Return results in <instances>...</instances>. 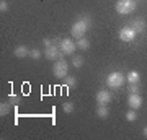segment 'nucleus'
Segmentation results:
<instances>
[{
    "label": "nucleus",
    "mask_w": 147,
    "mask_h": 140,
    "mask_svg": "<svg viewBox=\"0 0 147 140\" xmlns=\"http://www.w3.org/2000/svg\"><path fill=\"white\" fill-rule=\"evenodd\" d=\"M44 56H46V59H49V60H57V59H61L62 52H61V47H59L57 42H54V44H51L49 47H46V49H44Z\"/></svg>",
    "instance_id": "nucleus-5"
},
{
    "label": "nucleus",
    "mask_w": 147,
    "mask_h": 140,
    "mask_svg": "<svg viewBox=\"0 0 147 140\" xmlns=\"http://www.w3.org/2000/svg\"><path fill=\"white\" fill-rule=\"evenodd\" d=\"M126 119L129 121V122H134V121H137V114H136V109H129L126 113Z\"/></svg>",
    "instance_id": "nucleus-18"
},
{
    "label": "nucleus",
    "mask_w": 147,
    "mask_h": 140,
    "mask_svg": "<svg viewBox=\"0 0 147 140\" xmlns=\"http://www.w3.org/2000/svg\"><path fill=\"white\" fill-rule=\"evenodd\" d=\"M10 109H11L10 101H2V103H0V116H2V117L7 116L8 113H10Z\"/></svg>",
    "instance_id": "nucleus-14"
},
{
    "label": "nucleus",
    "mask_w": 147,
    "mask_h": 140,
    "mask_svg": "<svg viewBox=\"0 0 147 140\" xmlns=\"http://www.w3.org/2000/svg\"><path fill=\"white\" fill-rule=\"evenodd\" d=\"M142 134H144V137H146V139H147V125H146V127H144V130H142Z\"/></svg>",
    "instance_id": "nucleus-25"
},
{
    "label": "nucleus",
    "mask_w": 147,
    "mask_h": 140,
    "mask_svg": "<svg viewBox=\"0 0 147 140\" xmlns=\"http://www.w3.org/2000/svg\"><path fill=\"white\" fill-rule=\"evenodd\" d=\"M95 99H96V103H98V106H108L111 101V94L108 90H100L98 93H96V96H95Z\"/></svg>",
    "instance_id": "nucleus-8"
},
{
    "label": "nucleus",
    "mask_w": 147,
    "mask_h": 140,
    "mask_svg": "<svg viewBox=\"0 0 147 140\" xmlns=\"http://www.w3.org/2000/svg\"><path fill=\"white\" fill-rule=\"evenodd\" d=\"M59 47H61V52L62 54H74L75 52V49H77V44L72 41V39H69V38H64V39H61V42H59Z\"/></svg>",
    "instance_id": "nucleus-6"
},
{
    "label": "nucleus",
    "mask_w": 147,
    "mask_h": 140,
    "mask_svg": "<svg viewBox=\"0 0 147 140\" xmlns=\"http://www.w3.org/2000/svg\"><path fill=\"white\" fill-rule=\"evenodd\" d=\"M41 56H42V52L39 51V49H31V51H30V57L34 59V60L41 59Z\"/></svg>",
    "instance_id": "nucleus-20"
},
{
    "label": "nucleus",
    "mask_w": 147,
    "mask_h": 140,
    "mask_svg": "<svg viewBox=\"0 0 147 140\" xmlns=\"http://www.w3.org/2000/svg\"><path fill=\"white\" fill-rule=\"evenodd\" d=\"M136 7L137 5L134 0H118L115 8L119 15H129V13H132V11L136 10Z\"/></svg>",
    "instance_id": "nucleus-3"
},
{
    "label": "nucleus",
    "mask_w": 147,
    "mask_h": 140,
    "mask_svg": "<svg viewBox=\"0 0 147 140\" xmlns=\"http://www.w3.org/2000/svg\"><path fill=\"white\" fill-rule=\"evenodd\" d=\"M127 104L131 109H139L142 106V96L139 93H129L127 96Z\"/></svg>",
    "instance_id": "nucleus-9"
},
{
    "label": "nucleus",
    "mask_w": 147,
    "mask_h": 140,
    "mask_svg": "<svg viewBox=\"0 0 147 140\" xmlns=\"http://www.w3.org/2000/svg\"><path fill=\"white\" fill-rule=\"evenodd\" d=\"M62 109H64V113L70 114V113H74V104L70 103V101H65V103L62 104Z\"/></svg>",
    "instance_id": "nucleus-21"
},
{
    "label": "nucleus",
    "mask_w": 147,
    "mask_h": 140,
    "mask_svg": "<svg viewBox=\"0 0 147 140\" xmlns=\"http://www.w3.org/2000/svg\"><path fill=\"white\" fill-rule=\"evenodd\" d=\"M8 101L11 103V106H18V103H20V96H16V94L10 93V96H8Z\"/></svg>",
    "instance_id": "nucleus-22"
},
{
    "label": "nucleus",
    "mask_w": 147,
    "mask_h": 140,
    "mask_svg": "<svg viewBox=\"0 0 147 140\" xmlns=\"http://www.w3.org/2000/svg\"><path fill=\"white\" fill-rule=\"evenodd\" d=\"M0 11H2V13L8 11V3H7L5 0H2V2H0Z\"/></svg>",
    "instance_id": "nucleus-23"
},
{
    "label": "nucleus",
    "mask_w": 147,
    "mask_h": 140,
    "mask_svg": "<svg viewBox=\"0 0 147 140\" xmlns=\"http://www.w3.org/2000/svg\"><path fill=\"white\" fill-rule=\"evenodd\" d=\"M124 83H126V77L121 72H116V70L108 73V77H106V85H108L110 90H118V88H121Z\"/></svg>",
    "instance_id": "nucleus-2"
},
{
    "label": "nucleus",
    "mask_w": 147,
    "mask_h": 140,
    "mask_svg": "<svg viewBox=\"0 0 147 140\" xmlns=\"http://www.w3.org/2000/svg\"><path fill=\"white\" fill-rule=\"evenodd\" d=\"M64 85H65V88H69V90L75 88V86H77V78L72 77V75H67V77L64 78Z\"/></svg>",
    "instance_id": "nucleus-13"
},
{
    "label": "nucleus",
    "mask_w": 147,
    "mask_h": 140,
    "mask_svg": "<svg viewBox=\"0 0 147 140\" xmlns=\"http://www.w3.org/2000/svg\"><path fill=\"white\" fill-rule=\"evenodd\" d=\"M42 44H44V47H49V46H51V44H54V42L51 41L49 38H44V39H42Z\"/></svg>",
    "instance_id": "nucleus-24"
},
{
    "label": "nucleus",
    "mask_w": 147,
    "mask_h": 140,
    "mask_svg": "<svg viewBox=\"0 0 147 140\" xmlns=\"http://www.w3.org/2000/svg\"><path fill=\"white\" fill-rule=\"evenodd\" d=\"M139 80H141V73L137 72V70H131V72L126 75L127 83H139Z\"/></svg>",
    "instance_id": "nucleus-12"
},
{
    "label": "nucleus",
    "mask_w": 147,
    "mask_h": 140,
    "mask_svg": "<svg viewBox=\"0 0 147 140\" xmlns=\"http://www.w3.org/2000/svg\"><path fill=\"white\" fill-rule=\"evenodd\" d=\"M84 62H85V60H84L82 56H74V57H72V65L75 68H80L82 65H84Z\"/></svg>",
    "instance_id": "nucleus-17"
},
{
    "label": "nucleus",
    "mask_w": 147,
    "mask_h": 140,
    "mask_svg": "<svg viewBox=\"0 0 147 140\" xmlns=\"http://www.w3.org/2000/svg\"><path fill=\"white\" fill-rule=\"evenodd\" d=\"M127 90H129V93H139L141 91V85L139 83H129Z\"/></svg>",
    "instance_id": "nucleus-19"
},
{
    "label": "nucleus",
    "mask_w": 147,
    "mask_h": 140,
    "mask_svg": "<svg viewBox=\"0 0 147 140\" xmlns=\"http://www.w3.org/2000/svg\"><path fill=\"white\" fill-rule=\"evenodd\" d=\"M75 44H77V47H79V49H82V51H87V49L90 47V41H88L85 36H84V38H79Z\"/></svg>",
    "instance_id": "nucleus-16"
},
{
    "label": "nucleus",
    "mask_w": 147,
    "mask_h": 140,
    "mask_svg": "<svg viewBox=\"0 0 147 140\" xmlns=\"http://www.w3.org/2000/svg\"><path fill=\"white\" fill-rule=\"evenodd\" d=\"M96 116H98L100 119H106V117L110 116V109H108V106H98V109H96Z\"/></svg>",
    "instance_id": "nucleus-15"
},
{
    "label": "nucleus",
    "mask_w": 147,
    "mask_h": 140,
    "mask_svg": "<svg viewBox=\"0 0 147 140\" xmlns=\"http://www.w3.org/2000/svg\"><path fill=\"white\" fill-rule=\"evenodd\" d=\"M15 54L16 57H20V59H23V57H26V56H30V49H28L25 44H20V46H16L15 47Z\"/></svg>",
    "instance_id": "nucleus-10"
},
{
    "label": "nucleus",
    "mask_w": 147,
    "mask_h": 140,
    "mask_svg": "<svg viewBox=\"0 0 147 140\" xmlns=\"http://www.w3.org/2000/svg\"><path fill=\"white\" fill-rule=\"evenodd\" d=\"M137 36V31L132 28V26H126V28H123L119 31V39L124 42H131L134 41V38Z\"/></svg>",
    "instance_id": "nucleus-7"
},
{
    "label": "nucleus",
    "mask_w": 147,
    "mask_h": 140,
    "mask_svg": "<svg viewBox=\"0 0 147 140\" xmlns=\"http://www.w3.org/2000/svg\"><path fill=\"white\" fill-rule=\"evenodd\" d=\"M131 26L137 33H142L144 29H146V20H144V18H134V21L131 23Z\"/></svg>",
    "instance_id": "nucleus-11"
},
{
    "label": "nucleus",
    "mask_w": 147,
    "mask_h": 140,
    "mask_svg": "<svg viewBox=\"0 0 147 140\" xmlns=\"http://www.w3.org/2000/svg\"><path fill=\"white\" fill-rule=\"evenodd\" d=\"M53 73L56 75V78H65L67 77V73H69V64L64 60L62 57L57 59L56 60V64H54V68H53Z\"/></svg>",
    "instance_id": "nucleus-4"
},
{
    "label": "nucleus",
    "mask_w": 147,
    "mask_h": 140,
    "mask_svg": "<svg viewBox=\"0 0 147 140\" xmlns=\"http://www.w3.org/2000/svg\"><path fill=\"white\" fill-rule=\"evenodd\" d=\"M90 26H92V18H90V16H87V15L80 16L79 20L72 25V28H70V34H72V38H75V39L84 38L85 33L88 31Z\"/></svg>",
    "instance_id": "nucleus-1"
}]
</instances>
